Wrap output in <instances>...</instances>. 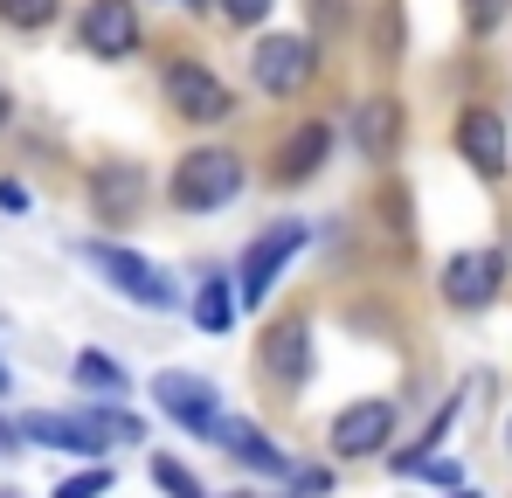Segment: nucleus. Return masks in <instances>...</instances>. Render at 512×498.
<instances>
[{
  "label": "nucleus",
  "mask_w": 512,
  "mask_h": 498,
  "mask_svg": "<svg viewBox=\"0 0 512 498\" xmlns=\"http://www.w3.org/2000/svg\"><path fill=\"white\" fill-rule=\"evenodd\" d=\"M236 187H243V160L222 146H194L187 160H173V208H187V215L229 208Z\"/></svg>",
  "instance_id": "nucleus-1"
},
{
  "label": "nucleus",
  "mask_w": 512,
  "mask_h": 498,
  "mask_svg": "<svg viewBox=\"0 0 512 498\" xmlns=\"http://www.w3.org/2000/svg\"><path fill=\"white\" fill-rule=\"evenodd\" d=\"M298 249H305V222H277V229H263V236L243 249V270H236L243 284H236V298H243V305H263L270 284L284 277V263H291Z\"/></svg>",
  "instance_id": "nucleus-2"
},
{
  "label": "nucleus",
  "mask_w": 512,
  "mask_h": 498,
  "mask_svg": "<svg viewBox=\"0 0 512 498\" xmlns=\"http://www.w3.org/2000/svg\"><path fill=\"white\" fill-rule=\"evenodd\" d=\"M256 83L270 90V97H298L305 83H312V70H319V49L305 42V35H263L250 56Z\"/></svg>",
  "instance_id": "nucleus-3"
},
{
  "label": "nucleus",
  "mask_w": 512,
  "mask_h": 498,
  "mask_svg": "<svg viewBox=\"0 0 512 498\" xmlns=\"http://www.w3.org/2000/svg\"><path fill=\"white\" fill-rule=\"evenodd\" d=\"M499 284H506V249H464L443 263V298L457 312H485L499 298Z\"/></svg>",
  "instance_id": "nucleus-4"
},
{
  "label": "nucleus",
  "mask_w": 512,
  "mask_h": 498,
  "mask_svg": "<svg viewBox=\"0 0 512 498\" xmlns=\"http://www.w3.org/2000/svg\"><path fill=\"white\" fill-rule=\"evenodd\" d=\"M167 97H173V111H180L187 125H222V118L236 111L229 83L215 77V70H201V63H173L167 70Z\"/></svg>",
  "instance_id": "nucleus-5"
},
{
  "label": "nucleus",
  "mask_w": 512,
  "mask_h": 498,
  "mask_svg": "<svg viewBox=\"0 0 512 498\" xmlns=\"http://www.w3.org/2000/svg\"><path fill=\"white\" fill-rule=\"evenodd\" d=\"M90 263H97L132 305H146V312H167L173 305V284L146 263V256H132V249H118V243H90Z\"/></svg>",
  "instance_id": "nucleus-6"
},
{
  "label": "nucleus",
  "mask_w": 512,
  "mask_h": 498,
  "mask_svg": "<svg viewBox=\"0 0 512 498\" xmlns=\"http://www.w3.org/2000/svg\"><path fill=\"white\" fill-rule=\"evenodd\" d=\"M77 35H84L90 56H132L139 49V7L132 0H90Z\"/></svg>",
  "instance_id": "nucleus-7"
},
{
  "label": "nucleus",
  "mask_w": 512,
  "mask_h": 498,
  "mask_svg": "<svg viewBox=\"0 0 512 498\" xmlns=\"http://www.w3.org/2000/svg\"><path fill=\"white\" fill-rule=\"evenodd\" d=\"M333 457H374L388 436H395V402H353L333 415Z\"/></svg>",
  "instance_id": "nucleus-8"
},
{
  "label": "nucleus",
  "mask_w": 512,
  "mask_h": 498,
  "mask_svg": "<svg viewBox=\"0 0 512 498\" xmlns=\"http://www.w3.org/2000/svg\"><path fill=\"white\" fill-rule=\"evenodd\" d=\"M457 153L478 166L485 180H499L512 166V153H506V118L499 111H485V104H471L464 118H457Z\"/></svg>",
  "instance_id": "nucleus-9"
},
{
  "label": "nucleus",
  "mask_w": 512,
  "mask_h": 498,
  "mask_svg": "<svg viewBox=\"0 0 512 498\" xmlns=\"http://www.w3.org/2000/svg\"><path fill=\"white\" fill-rule=\"evenodd\" d=\"M153 402H160V415H173L180 429H201V436L222 422V415H215V388H208L201 374H173L167 367V374L153 381Z\"/></svg>",
  "instance_id": "nucleus-10"
},
{
  "label": "nucleus",
  "mask_w": 512,
  "mask_h": 498,
  "mask_svg": "<svg viewBox=\"0 0 512 498\" xmlns=\"http://www.w3.org/2000/svg\"><path fill=\"white\" fill-rule=\"evenodd\" d=\"M208 436H215V443H222V450H229L243 471H263V478H291V457H284V450H270V436L256 429L250 415H229V422H215Z\"/></svg>",
  "instance_id": "nucleus-11"
},
{
  "label": "nucleus",
  "mask_w": 512,
  "mask_h": 498,
  "mask_svg": "<svg viewBox=\"0 0 512 498\" xmlns=\"http://www.w3.org/2000/svg\"><path fill=\"white\" fill-rule=\"evenodd\" d=\"M14 429H21V443H42V450H70V457H97V450H104V436H97L90 422H77V415H49V409H35V415H21Z\"/></svg>",
  "instance_id": "nucleus-12"
},
{
  "label": "nucleus",
  "mask_w": 512,
  "mask_h": 498,
  "mask_svg": "<svg viewBox=\"0 0 512 498\" xmlns=\"http://www.w3.org/2000/svg\"><path fill=\"white\" fill-rule=\"evenodd\" d=\"M353 139H360L367 160H388V153L402 146V104H395V97H367V104L353 111Z\"/></svg>",
  "instance_id": "nucleus-13"
},
{
  "label": "nucleus",
  "mask_w": 512,
  "mask_h": 498,
  "mask_svg": "<svg viewBox=\"0 0 512 498\" xmlns=\"http://www.w3.org/2000/svg\"><path fill=\"white\" fill-rule=\"evenodd\" d=\"M139 194H146L139 166H104V173L90 180V201H97V215H104V222H132Z\"/></svg>",
  "instance_id": "nucleus-14"
},
{
  "label": "nucleus",
  "mask_w": 512,
  "mask_h": 498,
  "mask_svg": "<svg viewBox=\"0 0 512 498\" xmlns=\"http://www.w3.org/2000/svg\"><path fill=\"white\" fill-rule=\"evenodd\" d=\"M326 153H333V132L326 125H298L284 139V153H277V180H312L326 166Z\"/></svg>",
  "instance_id": "nucleus-15"
},
{
  "label": "nucleus",
  "mask_w": 512,
  "mask_h": 498,
  "mask_svg": "<svg viewBox=\"0 0 512 498\" xmlns=\"http://www.w3.org/2000/svg\"><path fill=\"white\" fill-rule=\"evenodd\" d=\"M263 360H270V374H284V381H305V374H312V332H305V319H284V326L270 332Z\"/></svg>",
  "instance_id": "nucleus-16"
},
{
  "label": "nucleus",
  "mask_w": 512,
  "mask_h": 498,
  "mask_svg": "<svg viewBox=\"0 0 512 498\" xmlns=\"http://www.w3.org/2000/svg\"><path fill=\"white\" fill-rule=\"evenodd\" d=\"M236 305H243V298L229 291V277H208L201 298H194V326H201V332H229V326H236Z\"/></svg>",
  "instance_id": "nucleus-17"
},
{
  "label": "nucleus",
  "mask_w": 512,
  "mask_h": 498,
  "mask_svg": "<svg viewBox=\"0 0 512 498\" xmlns=\"http://www.w3.org/2000/svg\"><path fill=\"white\" fill-rule=\"evenodd\" d=\"M77 388H90V395H125V367L111 353H77Z\"/></svg>",
  "instance_id": "nucleus-18"
},
{
  "label": "nucleus",
  "mask_w": 512,
  "mask_h": 498,
  "mask_svg": "<svg viewBox=\"0 0 512 498\" xmlns=\"http://www.w3.org/2000/svg\"><path fill=\"white\" fill-rule=\"evenodd\" d=\"M63 14V0H0V21L7 28H49Z\"/></svg>",
  "instance_id": "nucleus-19"
},
{
  "label": "nucleus",
  "mask_w": 512,
  "mask_h": 498,
  "mask_svg": "<svg viewBox=\"0 0 512 498\" xmlns=\"http://www.w3.org/2000/svg\"><path fill=\"white\" fill-rule=\"evenodd\" d=\"M153 485H160L167 498H208V492H201V478H194L187 464H173V457H153Z\"/></svg>",
  "instance_id": "nucleus-20"
},
{
  "label": "nucleus",
  "mask_w": 512,
  "mask_h": 498,
  "mask_svg": "<svg viewBox=\"0 0 512 498\" xmlns=\"http://www.w3.org/2000/svg\"><path fill=\"white\" fill-rule=\"evenodd\" d=\"M111 492V471H104V464H97V471H77V478H63V485H56V498H104Z\"/></svg>",
  "instance_id": "nucleus-21"
},
{
  "label": "nucleus",
  "mask_w": 512,
  "mask_h": 498,
  "mask_svg": "<svg viewBox=\"0 0 512 498\" xmlns=\"http://www.w3.org/2000/svg\"><path fill=\"white\" fill-rule=\"evenodd\" d=\"M499 14H506V0H464V28H471V35H492Z\"/></svg>",
  "instance_id": "nucleus-22"
},
{
  "label": "nucleus",
  "mask_w": 512,
  "mask_h": 498,
  "mask_svg": "<svg viewBox=\"0 0 512 498\" xmlns=\"http://www.w3.org/2000/svg\"><path fill=\"white\" fill-rule=\"evenodd\" d=\"M215 7H222L236 28H250V21H263V14H270V0H215Z\"/></svg>",
  "instance_id": "nucleus-23"
},
{
  "label": "nucleus",
  "mask_w": 512,
  "mask_h": 498,
  "mask_svg": "<svg viewBox=\"0 0 512 498\" xmlns=\"http://www.w3.org/2000/svg\"><path fill=\"white\" fill-rule=\"evenodd\" d=\"M374 49H381V56L402 49V14H395V7H381V35H374Z\"/></svg>",
  "instance_id": "nucleus-24"
},
{
  "label": "nucleus",
  "mask_w": 512,
  "mask_h": 498,
  "mask_svg": "<svg viewBox=\"0 0 512 498\" xmlns=\"http://www.w3.org/2000/svg\"><path fill=\"white\" fill-rule=\"evenodd\" d=\"M0 208H28V187H14V180H0Z\"/></svg>",
  "instance_id": "nucleus-25"
},
{
  "label": "nucleus",
  "mask_w": 512,
  "mask_h": 498,
  "mask_svg": "<svg viewBox=\"0 0 512 498\" xmlns=\"http://www.w3.org/2000/svg\"><path fill=\"white\" fill-rule=\"evenodd\" d=\"M14 443H21V429H14V422H0V450H14Z\"/></svg>",
  "instance_id": "nucleus-26"
},
{
  "label": "nucleus",
  "mask_w": 512,
  "mask_h": 498,
  "mask_svg": "<svg viewBox=\"0 0 512 498\" xmlns=\"http://www.w3.org/2000/svg\"><path fill=\"white\" fill-rule=\"evenodd\" d=\"M0 125H7V90H0Z\"/></svg>",
  "instance_id": "nucleus-27"
},
{
  "label": "nucleus",
  "mask_w": 512,
  "mask_h": 498,
  "mask_svg": "<svg viewBox=\"0 0 512 498\" xmlns=\"http://www.w3.org/2000/svg\"><path fill=\"white\" fill-rule=\"evenodd\" d=\"M0 395H7V367H0Z\"/></svg>",
  "instance_id": "nucleus-28"
},
{
  "label": "nucleus",
  "mask_w": 512,
  "mask_h": 498,
  "mask_svg": "<svg viewBox=\"0 0 512 498\" xmlns=\"http://www.w3.org/2000/svg\"><path fill=\"white\" fill-rule=\"evenodd\" d=\"M457 498H478V492H457Z\"/></svg>",
  "instance_id": "nucleus-29"
},
{
  "label": "nucleus",
  "mask_w": 512,
  "mask_h": 498,
  "mask_svg": "<svg viewBox=\"0 0 512 498\" xmlns=\"http://www.w3.org/2000/svg\"><path fill=\"white\" fill-rule=\"evenodd\" d=\"M506 443H512V422H506Z\"/></svg>",
  "instance_id": "nucleus-30"
},
{
  "label": "nucleus",
  "mask_w": 512,
  "mask_h": 498,
  "mask_svg": "<svg viewBox=\"0 0 512 498\" xmlns=\"http://www.w3.org/2000/svg\"><path fill=\"white\" fill-rule=\"evenodd\" d=\"M194 7H201V0H194Z\"/></svg>",
  "instance_id": "nucleus-31"
}]
</instances>
